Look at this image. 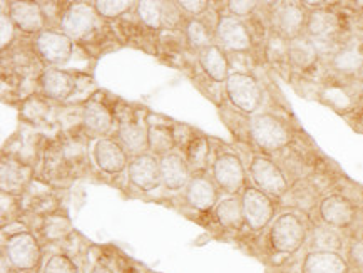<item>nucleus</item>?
Instances as JSON below:
<instances>
[{"label":"nucleus","mask_w":363,"mask_h":273,"mask_svg":"<svg viewBox=\"0 0 363 273\" xmlns=\"http://www.w3.org/2000/svg\"><path fill=\"white\" fill-rule=\"evenodd\" d=\"M4 255L13 268L21 272H30L39 265L42 252L34 235L29 231H18L6 242Z\"/></svg>","instance_id":"nucleus-5"},{"label":"nucleus","mask_w":363,"mask_h":273,"mask_svg":"<svg viewBox=\"0 0 363 273\" xmlns=\"http://www.w3.org/2000/svg\"><path fill=\"white\" fill-rule=\"evenodd\" d=\"M128 174L134 186L143 191H152L162 183L160 161L147 152L134 156V160L128 166Z\"/></svg>","instance_id":"nucleus-13"},{"label":"nucleus","mask_w":363,"mask_h":273,"mask_svg":"<svg viewBox=\"0 0 363 273\" xmlns=\"http://www.w3.org/2000/svg\"><path fill=\"white\" fill-rule=\"evenodd\" d=\"M250 174L253 179L255 186L267 193L268 196L281 198L288 191L290 183H288L286 174L283 173L280 166L267 156H255L250 163Z\"/></svg>","instance_id":"nucleus-4"},{"label":"nucleus","mask_w":363,"mask_h":273,"mask_svg":"<svg viewBox=\"0 0 363 273\" xmlns=\"http://www.w3.org/2000/svg\"><path fill=\"white\" fill-rule=\"evenodd\" d=\"M186 201L194 210L208 211L216 205L218 191L215 184L204 177H193L186 186Z\"/></svg>","instance_id":"nucleus-21"},{"label":"nucleus","mask_w":363,"mask_h":273,"mask_svg":"<svg viewBox=\"0 0 363 273\" xmlns=\"http://www.w3.org/2000/svg\"><path fill=\"white\" fill-rule=\"evenodd\" d=\"M322 101L325 104L332 106L337 111H350L353 108V99L343 87L338 86H328L322 91Z\"/></svg>","instance_id":"nucleus-38"},{"label":"nucleus","mask_w":363,"mask_h":273,"mask_svg":"<svg viewBox=\"0 0 363 273\" xmlns=\"http://www.w3.org/2000/svg\"><path fill=\"white\" fill-rule=\"evenodd\" d=\"M362 113H363V97H362Z\"/></svg>","instance_id":"nucleus-52"},{"label":"nucleus","mask_w":363,"mask_h":273,"mask_svg":"<svg viewBox=\"0 0 363 273\" xmlns=\"http://www.w3.org/2000/svg\"><path fill=\"white\" fill-rule=\"evenodd\" d=\"M138 13L143 24L149 29H161L162 27V2H152V0L138 2Z\"/></svg>","instance_id":"nucleus-37"},{"label":"nucleus","mask_w":363,"mask_h":273,"mask_svg":"<svg viewBox=\"0 0 363 273\" xmlns=\"http://www.w3.org/2000/svg\"><path fill=\"white\" fill-rule=\"evenodd\" d=\"M243 213H245V223L250 226V230L262 231L263 228L272 223L274 216V205L272 198L267 193L256 186H246L243 189Z\"/></svg>","instance_id":"nucleus-6"},{"label":"nucleus","mask_w":363,"mask_h":273,"mask_svg":"<svg viewBox=\"0 0 363 273\" xmlns=\"http://www.w3.org/2000/svg\"><path fill=\"white\" fill-rule=\"evenodd\" d=\"M97 26V12L94 6L89 4L77 2L72 4L71 7L64 12L60 18V27L66 35L71 39H82V37L89 35Z\"/></svg>","instance_id":"nucleus-11"},{"label":"nucleus","mask_w":363,"mask_h":273,"mask_svg":"<svg viewBox=\"0 0 363 273\" xmlns=\"http://www.w3.org/2000/svg\"><path fill=\"white\" fill-rule=\"evenodd\" d=\"M216 220L223 228L228 230H240L245 225V213L243 203L238 196H230L221 200L216 205L215 210Z\"/></svg>","instance_id":"nucleus-29"},{"label":"nucleus","mask_w":363,"mask_h":273,"mask_svg":"<svg viewBox=\"0 0 363 273\" xmlns=\"http://www.w3.org/2000/svg\"><path fill=\"white\" fill-rule=\"evenodd\" d=\"M306 228L296 213H283L273 221L269 230V243L278 253H295L303 247Z\"/></svg>","instance_id":"nucleus-2"},{"label":"nucleus","mask_w":363,"mask_h":273,"mask_svg":"<svg viewBox=\"0 0 363 273\" xmlns=\"http://www.w3.org/2000/svg\"><path fill=\"white\" fill-rule=\"evenodd\" d=\"M306 18L308 17L305 16V11L301 9L300 4H277V9H273L272 16L273 30L285 35L286 39H293V37L303 34V29L306 27Z\"/></svg>","instance_id":"nucleus-12"},{"label":"nucleus","mask_w":363,"mask_h":273,"mask_svg":"<svg viewBox=\"0 0 363 273\" xmlns=\"http://www.w3.org/2000/svg\"><path fill=\"white\" fill-rule=\"evenodd\" d=\"M250 134L256 145L268 152L280 151L290 145L291 141L290 128L273 114L251 116Z\"/></svg>","instance_id":"nucleus-1"},{"label":"nucleus","mask_w":363,"mask_h":273,"mask_svg":"<svg viewBox=\"0 0 363 273\" xmlns=\"http://www.w3.org/2000/svg\"><path fill=\"white\" fill-rule=\"evenodd\" d=\"M301 273H348V262L340 253L308 252Z\"/></svg>","instance_id":"nucleus-22"},{"label":"nucleus","mask_w":363,"mask_h":273,"mask_svg":"<svg viewBox=\"0 0 363 273\" xmlns=\"http://www.w3.org/2000/svg\"><path fill=\"white\" fill-rule=\"evenodd\" d=\"M316 196H318V191L313 184L306 179H300L291 188H288V191L281 198H288V205L296 206L298 210L310 211L316 205Z\"/></svg>","instance_id":"nucleus-32"},{"label":"nucleus","mask_w":363,"mask_h":273,"mask_svg":"<svg viewBox=\"0 0 363 273\" xmlns=\"http://www.w3.org/2000/svg\"><path fill=\"white\" fill-rule=\"evenodd\" d=\"M32 169L16 158H2L0 165V186L2 193L22 194L29 186Z\"/></svg>","instance_id":"nucleus-16"},{"label":"nucleus","mask_w":363,"mask_h":273,"mask_svg":"<svg viewBox=\"0 0 363 273\" xmlns=\"http://www.w3.org/2000/svg\"><path fill=\"white\" fill-rule=\"evenodd\" d=\"M357 218H360V228H362V233H363V210L360 211V215H358Z\"/></svg>","instance_id":"nucleus-51"},{"label":"nucleus","mask_w":363,"mask_h":273,"mask_svg":"<svg viewBox=\"0 0 363 273\" xmlns=\"http://www.w3.org/2000/svg\"><path fill=\"white\" fill-rule=\"evenodd\" d=\"M216 37L221 45L231 52L241 54L251 49L253 39H251V32L241 18L233 16H221L218 18L216 24Z\"/></svg>","instance_id":"nucleus-10"},{"label":"nucleus","mask_w":363,"mask_h":273,"mask_svg":"<svg viewBox=\"0 0 363 273\" xmlns=\"http://www.w3.org/2000/svg\"><path fill=\"white\" fill-rule=\"evenodd\" d=\"M92 156L102 173L118 174L128 168V152L118 141L109 140V138H99L96 141Z\"/></svg>","instance_id":"nucleus-14"},{"label":"nucleus","mask_w":363,"mask_h":273,"mask_svg":"<svg viewBox=\"0 0 363 273\" xmlns=\"http://www.w3.org/2000/svg\"><path fill=\"white\" fill-rule=\"evenodd\" d=\"M213 177L223 191L236 194L245 189L246 171L243 161L235 152H221L213 163Z\"/></svg>","instance_id":"nucleus-7"},{"label":"nucleus","mask_w":363,"mask_h":273,"mask_svg":"<svg viewBox=\"0 0 363 273\" xmlns=\"http://www.w3.org/2000/svg\"><path fill=\"white\" fill-rule=\"evenodd\" d=\"M119 140L129 152L143 155V151L149 147L147 143V121L136 114L123 116L119 119Z\"/></svg>","instance_id":"nucleus-15"},{"label":"nucleus","mask_w":363,"mask_h":273,"mask_svg":"<svg viewBox=\"0 0 363 273\" xmlns=\"http://www.w3.org/2000/svg\"><path fill=\"white\" fill-rule=\"evenodd\" d=\"M37 52L45 62L52 66H62L71 61L74 52L72 39L64 32L57 30H44L37 35L35 40Z\"/></svg>","instance_id":"nucleus-8"},{"label":"nucleus","mask_w":363,"mask_h":273,"mask_svg":"<svg viewBox=\"0 0 363 273\" xmlns=\"http://www.w3.org/2000/svg\"><path fill=\"white\" fill-rule=\"evenodd\" d=\"M357 79H358V81H362V82H363V66H362V69H360V71H358V72H357Z\"/></svg>","instance_id":"nucleus-50"},{"label":"nucleus","mask_w":363,"mask_h":273,"mask_svg":"<svg viewBox=\"0 0 363 273\" xmlns=\"http://www.w3.org/2000/svg\"><path fill=\"white\" fill-rule=\"evenodd\" d=\"M13 35H16V24L6 12H2L0 16V48L2 50H6L12 44Z\"/></svg>","instance_id":"nucleus-44"},{"label":"nucleus","mask_w":363,"mask_h":273,"mask_svg":"<svg viewBox=\"0 0 363 273\" xmlns=\"http://www.w3.org/2000/svg\"><path fill=\"white\" fill-rule=\"evenodd\" d=\"M305 30L311 39H333L340 32V18L333 11L315 9L306 18Z\"/></svg>","instance_id":"nucleus-19"},{"label":"nucleus","mask_w":363,"mask_h":273,"mask_svg":"<svg viewBox=\"0 0 363 273\" xmlns=\"http://www.w3.org/2000/svg\"><path fill=\"white\" fill-rule=\"evenodd\" d=\"M21 200H17V196L9 193H2V221L6 223L7 215L9 220H12V216L21 210Z\"/></svg>","instance_id":"nucleus-46"},{"label":"nucleus","mask_w":363,"mask_h":273,"mask_svg":"<svg viewBox=\"0 0 363 273\" xmlns=\"http://www.w3.org/2000/svg\"><path fill=\"white\" fill-rule=\"evenodd\" d=\"M181 11L191 13V16H201L208 11L209 4L204 2V0H196V2H191V0H183V2H176Z\"/></svg>","instance_id":"nucleus-47"},{"label":"nucleus","mask_w":363,"mask_h":273,"mask_svg":"<svg viewBox=\"0 0 363 273\" xmlns=\"http://www.w3.org/2000/svg\"><path fill=\"white\" fill-rule=\"evenodd\" d=\"M181 22V9L176 2H162V27L176 29Z\"/></svg>","instance_id":"nucleus-43"},{"label":"nucleus","mask_w":363,"mask_h":273,"mask_svg":"<svg viewBox=\"0 0 363 273\" xmlns=\"http://www.w3.org/2000/svg\"><path fill=\"white\" fill-rule=\"evenodd\" d=\"M40 233L44 235L45 240L54 242V240L66 238L69 233H72V225L67 216L50 213V215H45L44 218H42Z\"/></svg>","instance_id":"nucleus-33"},{"label":"nucleus","mask_w":363,"mask_h":273,"mask_svg":"<svg viewBox=\"0 0 363 273\" xmlns=\"http://www.w3.org/2000/svg\"><path fill=\"white\" fill-rule=\"evenodd\" d=\"M332 67L342 74H355L363 66V50L360 45H345L332 57Z\"/></svg>","instance_id":"nucleus-31"},{"label":"nucleus","mask_w":363,"mask_h":273,"mask_svg":"<svg viewBox=\"0 0 363 273\" xmlns=\"http://www.w3.org/2000/svg\"><path fill=\"white\" fill-rule=\"evenodd\" d=\"M60 146H62L64 155H66V158L71 166H79L86 161L87 145L82 138L67 136L66 140L60 143Z\"/></svg>","instance_id":"nucleus-39"},{"label":"nucleus","mask_w":363,"mask_h":273,"mask_svg":"<svg viewBox=\"0 0 363 273\" xmlns=\"http://www.w3.org/2000/svg\"><path fill=\"white\" fill-rule=\"evenodd\" d=\"M9 17L16 24L17 29L27 34H35V32H44V12L39 4L35 2H11L9 4Z\"/></svg>","instance_id":"nucleus-17"},{"label":"nucleus","mask_w":363,"mask_h":273,"mask_svg":"<svg viewBox=\"0 0 363 273\" xmlns=\"http://www.w3.org/2000/svg\"><path fill=\"white\" fill-rule=\"evenodd\" d=\"M86 273H114V270L106 263H92Z\"/></svg>","instance_id":"nucleus-49"},{"label":"nucleus","mask_w":363,"mask_h":273,"mask_svg":"<svg viewBox=\"0 0 363 273\" xmlns=\"http://www.w3.org/2000/svg\"><path fill=\"white\" fill-rule=\"evenodd\" d=\"M42 273H79L76 263L66 253H55L45 262Z\"/></svg>","instance_id":"nucleus-42"},{"label":"nucleus","mask_w":363,"mask_h":273,"mask_svg":"<svg viewBox=\"0 0 363 273\" xmlns=\"http://www.w3.org/2000/svg\"><path fill=\"white\" fill-rule=\"evenodd\" d=\"M186 37H188V43L191 44V48L194 49L203 50L209 48V45H213L211 30L203 24V21H198V18L188 21V24H186Z\"/></svg>","instance_id":"nucleus-36"},{"label":"nucleus","mask_w":363,"mask_h":273,"mask_svg":"<svg viewBox=\"0 0 363 273\" xmlns=\"http://www.w3.org/2000/svg\"><path fill=\"white\" fill-rule=\"evenodd\" d=\"M82 123L84 128L97 136H104L113 129L114 119L108 106L99 103V101H87L82 108Z\"/></svg>","instance_id":"nucleus-23"},{"label":"nucleus","mask_w":363,"mask_h":273,"mask_svg":"<svg viewBox=\"0 0 363 273\" xmlns=\"http://www.w3.org/2000/svg\"><path fill=\"white\" fill-rule=\"evenodd\" d=\"M226 94L240 111L253 114L263 101V89L250 72H231L226 79Z\"/></svg>","instance_id":"nucleus-3"},{"label":"nucleus","mask_w":363,"mask_h":273,"mask_svg":"<svg viewBox=\"0 0 363 273\" xmlns=\"http://www.w3.org/2000/svg\"><path fill=\"white\" fill-rule=\"evenodd\" d=\"M209 156V143L204 136H193L186 147V161H188L189 169L203 171L208 166Z\"/></svg>","instance_id":"nucleus-34"},{"label":"nucleus","mask_w":363,"mask_h":273,"mask_svg":"<svg viewBox=\"0 0 363 273\" xmlns=\"http://www.w3.org/2000/svg\"><path fill=\"white\" fill-rule=\"evenodd\" d=\"M343 248V237L337 228L328 225H318L311 233V252L340 253Z\"/></svg>","instance_id":"nucleus-30"},{"label":"nucleus","mask_w":363,"mask_h":273,"mask_svg":"<svg viewBox=\"0 0 363 273\" xmlns=\"http://www.w3.org/2000/svg\"><path fill=\"white\" fill-rule=\"evenodd\" d=\"M228 11L233 17L240 18V17H248L255 12V9L258 4L253 2V0H231V2L226 4Z\"/></svg>","instance_id":"nucleus-45"},{"label":"nucleus","mask_w":363,"mask_h":273,"mask_svg":"<svg viewBox=\"0 0 363 273\" xmlns=\"http://www.w3.org/2000/svg\"><path fill=\"white\" fill-rule=\"evenodd\" d=\"M92 6H94L96 12L101 17L116 18L129 12V9L133 7V2H128V0H97Z\"/></svg>","instance_id":"nucleus-41"},{"label":"nucleus","mask_w":363,"mask_h":273,"mask_svg":"<svg viewBox=\"0 0 363 273\" xmlns=\"http://www.w3.org/2000/svg\"><path fill=\"white\" fill-rule=\"evenodd\" d=\"M40 89L49 99L66 101L74 91V79L71 74L60 69H45L39 77Z\"/></svg>","instance_id":"nucleus-20"},{"label":"nucleus","mask_w":363,"mask_h":273,"mask_svg":"<svg viewBox=\"0 0 363 273\" xmlns=\"http://www.w3.org/2000/svg\"><path fill=\"white\" fill-rule=\"evenodd\" d=\"M27 273H30V272H27Z\"/></svg>","instance_id":"nucleus-53"},{"label":"nucleus","mask_w":363,"mask_h":273,"mask_svg":"<svg viewBox=\"0 0 363 273\" xmlns=\"http://www.w3.org/2000/svg\"><path fill=\"white\" fill-rule=\"evenodd\" d=\"M50 113V106L45 103L40 97H30L29 101H26V104L22 106V116H24L26 121L32 124H39L48 119Z\"/></svg>","instance_id":"nucleus-40"},{"label":"nucleus","mask_w":363,"mask_h":273,"mask_svg":"<svg viewBox=\"0 0 363 273\" xmlns=\"http://www.w3.org/2000/svg\"><path fill=\"white\" fill-rule=\"evenodd\" d=\"M199 64L209 79L215 82H223L230 77V59L223 52L220 45H209L199 52Z\"/></svg>","instance_id":"nucleus-24"},{"label":"nucleus","mask_w":363,"mask_h":273,"mask_svg":"<svg viewBox=\"0 0 363 273\" xmlns=\"http://www.w3.org/2000/svg\"><path fill=\"white\" fill-rule=\"evenodd\" d=\"M21 206L32 213H52L50 208L55 206V198L48 184L40 182H30L29 186H27L24 189V193L21 194Z\"/></svg>","instance_id":"nucleus-27"},{"label":"nucleus","mask_w":363,"mask_h":273,"mask_svg":"<svg viewBox=\"0 0 363 273\" xmlns=\"http://www.w3.org/2000/svg\"><path fill=\"white\" fill-rule=\"evenodd\" d=\"M71 168L72 166L69 165V161L66 158V155H64L62 151V146H60V143H52V145L48 146V150H45V155H44V174H45V179H48L49 183H62L66 182L69 178V174H71Z\"/></svg>","instance_id":"nucleus-25"},{"label":"nucleus","mask_w":363,"mask_h":273,"mask_svg":"<svg viewBox=\"0 0 363 273\" xmlns=\"http://www.w3.org/2000/svg\"><path fill=\"white\" fill-rule=\"evenodd\" d=\"M350 258L357 267L363 268V238H358L350 247Z\"/></svg>","instance_id":"nucleus-48"},{"label":"nucleus","mask_w":363,"mask_h":273,"mask_svg":"<svg viewBox=\"0 0 363 273\" xmlns=\"http://www.w3.org/2000/svg\"><path fill=\"white\" fill-rule=\"evenodd\" d=\"M161 182L171 191H178L189 183V165L178 152H167L161 156Z\"/></svg>","instance_id":"nucleus-18"},{"label":"nucleus","mask_w":363,"mask_h":273,"mask_svg":"<svg viewBox=\"0 0 363 273\" xmlns=\"http://www.w3.org/2000/svg\"><path fill=\"white\" fill-rule=\"evenodd\" d=\"M264 52H267L268 61L272 64L290 62V39L273 30L267 40Z\"/></svg>","instance_id":"nucleus-35"},{"label":"nucleus","mask_w":363,"mask_h":273,"mask_svg":"<svg viewBox=\"0 0 363 273\" xmlns=\"http://www.w3.org/2000/svg\"><path fill=\"white\" fill-rule=\"evenodd\" d=\"M318 57L320 55L316 52L313 43L306 34L290 39V62L295 67L301 69V71H308V69L316 66Z\"/></svg>","instance_id":"nucleus-28"},{"label":"nucleus","mask_w":363,"mask_h":273,"mask_svg":"<svg viewBox=\"0 0 363 273\" xmlns=\"http://www.w3.org/2000/svg\"><path fill=\"white\" fill-rule=\"evenodd\" d=\"M320 218L332 228L343 230L355 223L358 211L353 203L343 194H328L318 205Z\"/></svg>","instance_id":"nucleus-9"},{"label":"nucleus","mask_w":363,"mask_h":273,"mask_svg":"<svg viewBox=\"0 0 363 273\" xmlns=\"http://www.w3.org/2000/svg\"><path fill=\"white\" fill-rule=\"evenodd\" d=\"M147 143L149 150L156 155L164 156L176 146L174 128L162 119H147Z\"/></svg>","instance_id":"nucleus-26"}]
</instances>
